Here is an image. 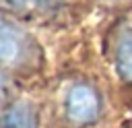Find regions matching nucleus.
I'll list each match as a JSON object with an SVG mask.
<instances>
[{
  "label": "nucleus",
  "mask_w": 132,
  "mask_h": 128,
  "mask_svg": "<svg viewBox=\"0 0 132 128\" xmlns=\"http://www.w3.org/2000/svg\"><path fill=\"white\" fill-rule=\"evenodd\" d=\"M4 128H35V120L33 114L27 105H14L6 118H4Z\"/></svg>",
  "instance_id": "nucleus-3"
},
{
  "label": "nucleus",
  "mask_w": 132,
  "mask_h": 128,
  "mask_svg": "<svg viewBox=\"0 0 132 128\" xmlns=\"http://www.w3.org/2000/svg\"><path fill=\"white\" fill-rule=\"evenodd\" d=\"M19 50H21V45H19L16 33L10 31L8 27H4V29H2V37H0V54H2V60H4V62L16 60Z\"/></svg>",
  "instance_id": "nucleus-4"
},
{
  "label": "nucleus",
  "mask_w": 132,
  "mask_h": 128,
  "mask_svg": "<svg viewBox=\"0 0 132 128\" xmlns=\"http://www.w3.org/2000/svg\"><path fill=\"white\" fill-rule=\"evenodd\" d=\"M66 114L76 124L93 122L99 114V101H97L95 91L87 85L72 87L68 93V99H66Z\"/></svg>",
  "instance_id": "nucleus-1"
},
{
  "label": "nucleus",
  "mask_w": 132,
  "mask_h": 128,
  "mask_svg": "<svg viewBox=\"0 0 132 128\" xmlns=\"http://www.w3.org/2000/svg\"><path fill=\"white\" fill-rule=\"evenodd\" d=\"M116 66L122 78L132 81V33L120 41L118 54H116Z\"/></svg>",
  "instance_id": "nucleus-2"
}]
</instances>
